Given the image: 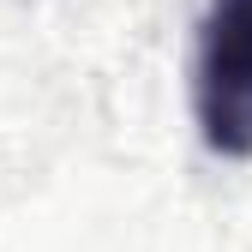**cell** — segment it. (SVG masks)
<instances>
[{
	"label": "cell",
	"mask_w": 252,
	"mask_h": 252,
	"mask_svg": "<svg viewBox=\"0 0 252 252\" xmlns=\"http://www.w3.org/2000/svg\"><path fill=\"white\" fill-rule=\"evenodd\" d=\"M192 120L204 150L252 156V0H204L192 54Z\"/></svg>",
	"instance_id": "obj_1"
}]
</instances>
